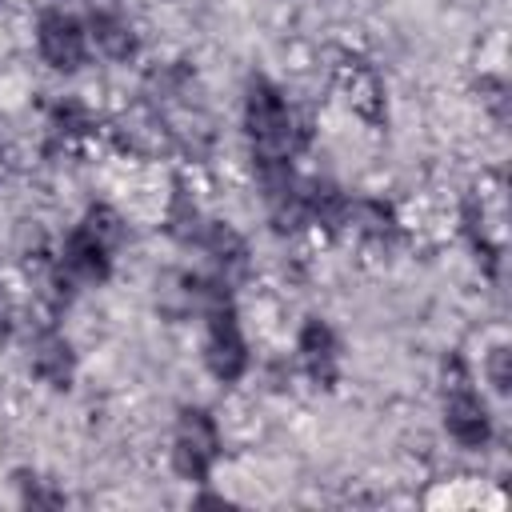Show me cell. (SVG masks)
<instances>
[{"instance_id": "cell-1", "label": "cell", "mask_w": 512, "mask_h": 512, "mask_svg": "<svg viewBox=\"0 0 512 512\" xmlns=\"http://www.w3.org/2000/svg\"><path fill=\"white\" fill-rule=\"evenodd\" d=\"M244 128H248V140H252V160L268 156V160H288L296 148L308 144V124H300L284 100V92L256 76L248 80V92H244Z\"/></svg>"}, {"instance_id": "cell-13", "label": "cell", "mask_w": 512, "mask_h": 512, "mask_svg": "<svg viewBox=\"0 0 512 512\" xmlns=\"http://www.w3.org/2000/svg\"><path fill=\"white\" fill-rule=\"evenodd\" d=\"M96 132V120H92V112L80 104V100H60L56 108H52V116H48V136H52V144H76V140H84V136H92Z\"/></svg>"}, {"instance_id": "cell-2", "label": "cell", "mask_w": 512, "mask_h": 512, "mask_svg": "<svg viewBox=\"0 0 512 512\" xmlns=\"http://www.w3.org/2000/svg\"><path fill=\"white\" fill-rule=\"evenodd\" d=\"M444 428L460 448H488L492 440V416L476 396L460 356L444 360Z\"/></svg>"}, {"instance_id": "cell-9", "label": "cell", "mask_w": 512, "mask_h": 512, "mask_svg": "<svg viewBox=\"0 0 512 512\" xmlns=\"http://www.w3.org/2000/svg\"><path fill=\"white\" fill-rule=\"evenodd\" d=\"M72 372H76L72 344L56 328H44L32 340V376L40 384H48V388H68L72 384Z\"/></svg>"}, {"instance_id": "cell-18", "label": "cell", "mask_w": 512, "mask_h": 512, "mask_svg": "<svg viewBox=\"0 0 512 512\" xmlns=\"http://www.w3.org/2000/svg\"><path fill=\"white\" fill-rule=\"evenodd\" d=\"M480 100L492 108V116L504 124V116H508V88H504V80H496V76H484L480 80Z\"/></svg>"}, {"instance_id": "cell-6", "label": "cell", "mask_w": 512, "mask_h": 512, "mask_svg": "<svg viewBox=\"0 0 512 512\" xmlns=\"http://www.w3.org/2000/svg\"><path fill=\"white\" fill-rule=\"evenodd\" d=\"M56 264H60L76 284H104L108 272H112V248H108L104 240H96L88 228L76 224V228L68 232L60 256H56Z\"/></svg>"}, {"instance_id": "cell-8", "label": "cell", "mask_w": 512, "mask_h": 512, "mask_svg": "<svg viewBox=\"0 0 512 512\" xmlns=\"http://www.w3.org/2000/svg\"><path fill=\"white\" fill-rule=\"evenodd\" d=\"M300 200H304V224H316L324 232H340L348 228V192L332 180H308L300 184Z\"/></svg>"}, {"instance_id": "cell-11", "label": "cell", "mask_w": 512, "mask_h": 512, "mask_svg": "<svg viewBox=\"0 0 512 512\" xmlns=\"http://www.w3.org/2000/svg\"><path fill=\"white\" fill-rule=\"evenodd\" d=\"M84 32L96 44V52H104L108 60H132L140 52V40H136L132 24L124 16H116V12H92Z\"/></svg>"}, {"instance_id": "cell-19", "label": "cell", "mask_w": 512, "mask_h": 512, "mask_svg": "<svg viewBox=\"0 0 512 512\" xmlns=\"http://www.w3.org/2000/svg\"><path fill=\"white\" fill-rule=\"evenodd\" d=\"M8 336H12V304H8V296L0 288V340H8Z\"/></svg>"}, {"instance_id": "cell-17", "label": "cell", "mask_w": 512, "mask_h": 512, "mask_svg": "<svg viewBox=\"0 0 512 512\" xmlns=\"http://www.w3.org/2000/svg\"><path fill=\"white\" fill-rule=\"evenodd\" d=\"M488 380H492V388L504 396L508 392V384H512V352L504 348V344H496L492 352H488Z\"/></svg>"}, {"instance_id": "cell-4", "label": "cell", "mask_w": 512, "mask_h": 512, "mask_svg": "<svg viewBox=\"0 0 512 512\" xmlns=\"http://www.w3.org/2000/svg\"><path fill=\"white\" fill-rule=\"evenodd\" d=\"M208 340H204V364L216 380L232 384L248 372V344L240 336V320H236V308H232V296H216L208 308Z\"/></svg>"}, {"instance_id": "cell-5", "label": "cell", "mask_w": 512, "mask_h": 512, "mask_svg": "<svg viewBox=\"0 0 512 512\" xmlns=\"http://www.w3.org/2000/svg\"><path fill=\"white\" fill-rule=\"evenodd\" d=\"M36 44H40V56L56 68V72H76L88 56V32L84 24L64 12V8H48L36 24Z\"/></svg>"}, {"instance_id": "cell-7", "label": "cell", "mask_w": 512, "mask_h": 512, "mask_svg": "<svg viewBox=\"0 0 512 512\" xmlns=\"http://www.w3.org/2000/svg\"><path fill=\"white\" fill-rule=\"evenodd\" d=\"M296 356H300V368L316 380V384H324V388H332L336 384V364H340V340H336V332L320 320V316H308L304 324H300V336H296Z\"/></svg>"}, {"instance_id": "cell-12", "label": "cell", "mask_w": 512, "mask_h": 512, "mask_svg": "<svg viewBox=\"0 0 512 512\" xmlns=\"http://www.w3.org/2000/svg\"><path fill=\"white\" fill-rule=\"evenodd\" d=\"M348 228L356 236H364L368 244H392L396 232H400V220H396L392 204L364 196V200H352L348 204Z\"/></svg>"}, {"instance_id": "cell-14", "label": "cell", "mask_w": 512, "mask_h": 512, "mask_svg": "<svg viewBox=\"0 0 512 512\" xmlns=\"http://www.w3.org/2000/svg\"><path fill=\"white\" fill-rule=\"evenodd\" d=\"M204 212L196 208V200L176 184V192H172V200H168V216H164V228L180 240V244H200V236H204Z\"/></svg>"}, {"instance_id": "cell-16", "label": "cell", "mask_w": 512, "mask_h": 512, "mask_svg": "<svg viewBox=\"0 0 512 512\" xmlns=\"http://www.w3.org/2000/svg\"><path fill=\"white\" fill-rule=\"evenodd\" d=\"M16 484H20V500L24 504H36V508H60L64 504V492L48 488L36 472H16Z\"/></svg>"}, {"instance_id": "cell-3", "label": "cell", "mask_w": 512, "mask_h": 512, "mask_svg": "<svg viewBox=\"0 0 512 512\" xmlns=\"http://www.w3.org/2000/svg\"><path fill=\"white\" fill-rule=\"evenodd\" d=\"M220 428L204 408H180L176 416V440H172V468L192 480L204 484L212 464L220 460Z\"/></svg>"}, {"instance_id": "cell-10", "label": "cell", "mask_w": 512, "mask_h": 512, "mask_svg": "<svg viewBox=\"0 0 512 512\" xmlns=\"http://www.w3.org/2000/svg\"><path fill=\"white\" fill-rule=\"evenodd\" d=\"M200 248L212 256V264L220 268V280H240L248 276V244L236 228L220 224V220H208L204 224V236H200Z\"/></svg>"}, {"instance_id": "cell-15", "label": "cell", "mask_w": 512, "mask_h": 512, "mask_svg": "<svg viewBox=\"0 0 512 512\" xmlns=\"http://www.w3.org/2000/svg\"><path fill=\"white\" fill-rule=\"evenodd\" d=\"M80 228H88V232H92L96 240H104L112 252L124 244V220H120V212H116V208H108V204H92V208L84 212Z\"/></svg>"}]
</instances>
